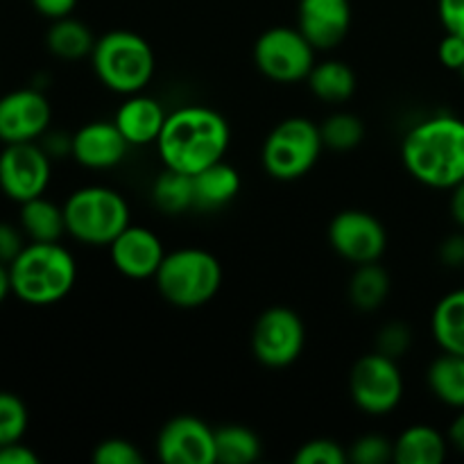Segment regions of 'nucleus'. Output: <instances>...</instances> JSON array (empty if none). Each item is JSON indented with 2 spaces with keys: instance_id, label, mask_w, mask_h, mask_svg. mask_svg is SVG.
Instances as JSON below:
<instances>
[{
  "instance_id": "1",
  "label": "nucleus",
  "mask_w": 464,
  "mask_h": 464,
  "mask_svg": "<svg viewBox=\"0 0 464 464\" xmlns=\"http://www.w3.org/2000/svg\"><path fill=\"white\" fill-rule=\"evenodd\" d=\"M229 140V122L222 113L202 104H188L168 113L157 148L163 166L198 175L225 159Z\"/></svg>"
},
{
  "instance_id": "2",
  "label": "nucleus",
  "mask_w": 464,
  "mask_h": 464,
  "mask_svg": "<svg viewBox=\"0 0 464 464\" xmlns=\"http://www.w3.org/2000/svg\"><path fill=\"white\" fill-rule=\"evenodd\" d=\"M401 157L417 181L451 190L464 179V121L433 116L417 122L403 139Z\"/></svg>"
},
{
  "instance_id": "3",
  "label": "nucleus",
  "mask_w": 464,
  "mask_h": 464,
  "mask_svg": "<svg viewBox=\"0 0 464 464\" xmlns=\"http://www.w3.org/2000/svg\"><path fill=\"white\" fill-rule=\"evenodd\" d=\"M9 279L21 302L50 306L62 302L75 285V258L59 243H30L9 263Z\"/></svg>"
},
{
  "instance_id": "4",
  "label": "nucleus",
  "mask_w": 464,
  "mask_h": 464,
  "mask_svg": "<svg viewBox=\"0 0 464 464\" xmlns=\"http://www.w3.org/2000/svg\"><path fill=\"white\" fill-rule=\"evenodd\" d=\"M157 288L177 308H198L211 302L222 285V266L211 252L184 247L166 254L159 266Z\"/></svg>"
},
{
  "instance_id": "5",
  "label": "nucleus",
  "mask_w": 464,
  "mask_h": 464,
  "mask_svg": "<svg viewBox=\"0 0 464 464\" xmlns=\"http://www.w3.org/2000/svg\"><path fill=\"white\" fill-rule=\"evenodd\" d=\"M93 71L107 89L134 95L154 75V53L148 41L130 30H113L100 36L91 53Z\"/></svg>"
},
{
  "instance_id": "6",
  "label": "nucleus",
  "mask_w": 464,
  "mask_h": 464,
  "mask_svg": "<svg viewBox=\"0 0 464 464\" xmlns=\"http://www.w3.org/2000/svg\"><path fill=\"white\" fill-rule=\"evenodd\" d=\"M66 231L84 245H111L130 227V204L118 190L107 186H86L75 190L63 204Z\"/></svg>"
},
{
  "instance_id": "7",
  "label": "nucleus",
  "mask_w": 464,
  "mask_h": 464,
  "mask_svg": "<svg viewBox=\"0 0 464 464\" xmlns=\"http://www.w3.org/2000/svg\"><path fill=\"white\" fill-rule=\"evenodd\" d=\"M324 140L320 127L308 118L293 116L281 121L263 143L261 161L270 177L293 181L306 175L320 159Z\"/></svg>"
},
{
  "instance_id": "8",
  "label": "nucleus",
  "mask_w": 464,
  "mask_h": 464,
  "mask_svg": "<svg viewBox=\"0 0 464 464\" xmlns=\"http://www.w3.org/2000/svg\"><path fill=\"white\" fill-rule=\"evenodd\" d=\"M258 71L281 84L302 82L315 66V48L297 27H270L254 45Z\"/></svg>"
},
{
  "instance_id": "9",
  "label": "nucleus",
  "mask_w": 464,
  "mask_h": 464,
  "mask_svg": "<svg viewBox=\"0 0 464 464\" xmlns=\"http://www.w3.org/2000/svg\"><path fill=\"white\" fill-rule=\"evenodd\" d=\"M353 403L367 415H388L403 399V376L397 361L381 352L367 353L353 365L349 376Z\"/></svg>"
},
{
  "instance_id": "10",
  "label": "nucleus",
  "mask_w": 464,
  "mask_h": 464,
  "mask_svg": "<svg viewBox=\"0 0 464 464\" xmlns=\"http://www.w3.org/2000/svg\"><path fill=\"white\" fill-rule=\"evenodd\" d=\"M306 344L304 322L293 308L272 306L261 313L252 329V352L261 365L281 370L302 356Z\"/></svg>"
},
{
  "instance_id": "11",
  "label": "nucleus",
  "mask_w": 464,
  "mask_h": 464,
  "mask_svg": "<svg viewBox=\"0 0 464 464\" xmlns=\"http://www.w3.org/2000/svg\"><path fill=\"white\" fill-rule=\"evenodd\" d=\"M53 177L50 154L34 140L7 143L0 152V190L23 204L45 193Z\"/></svg>"
},
{
  "instance_id": "12",
  "label": "nucleus",
  "mask_w": 464,
  "mask_h": 464,
  "mask_svg": "<svg viewBox=\"0 0 464 464\" xmlns=\"http://www.w3.org/2000/svg\"><path fill=\"white\" fill-rule=\"evenodd\" d=\"M329 243L338 256L362 266V263H374L383 256L388 247V234L372 213L349 208L331 220Z\"/></svg>"
},
{
  "instance_id": "13",
  "label": "nucleus",
  "mask_w": 464,
  "mask_h": 464,
  "mask_svg": "<svg viewBox=\"0 0 464 464\" xmlns=\"http://www.w3.org/2000/svg\"><path fill=\"white\" fill-rule=\"evenodd\" d=\"M157 456L166 464H213L216 430L198 417H175L161 429Z\"/></svg>"
},
{
  "instance_id": "14",
  "label": "nucleus",
  "mask_w": 464,
  "mask_h": 464,
  "mask_svg": "<svg viewBox=\"0 0 464 464\" xmlns=\"http://www.w3.org/2000/svg\"><path fill=\"white\" fill-rule=\"evenodd\" d=\"M53 118L48 98L36 89H18L0 98V140L27 143L45 134Z\"/></svg>"
},
{
  "instance_id": "15",
  "label": "nucleus",
  "mask_w": 464,
  "mask_h": 464,
  "mask_svg": "<svg viewBox=\"0 0 464 464\" xmlns=\"http://www.w3.org/2000/svg\"><path fill=\"white\" fill-rule=\"evenodd\" d=\"M352 27L349 0H299L297 30L315 50H331L343 44Z\"/></svg>"
},
{
  "instance_id": "16",
  "label": "nucleus",
  "mask_w": 464,
  "mask_h": 464,
  "mask_svg": "<svg viewBox=\"0 0 464 464\" xmlns=\"http://www.w3.org/2000/svg\"><path fill=\"white\" fill-rule=\"evenodd\" d=\"M111 263L121 275L130 279H150L157 275L159 266L166 258L161 238L148 227L130 225L109 245Z\"/></svg>"
},
{
  "instance_id": "17",
  "label": "nucleus",
  "mask_w": 464,
  "mask_h": 464,
  "mask_svg": "<svg viewBox=\"0 0 464 464\" xmlns=\"http://www.w3.org/2000/svg\"><path fill=\"white\" fill-rule=\"evenodd\" d=\"M127 150L130 143L121 134L116 122L107 121H95L80 127L71 140L72 159L91 170H109L118 166L125 159Z\"/></svg>"
},
{
  "instance_id": "18",
  "label": "nucleus",
  "mask_w": 464,
  "mask_h": 464,
  "mask_svg": "<svg viewBox=\"0 0 464 464\" xmlns=\"http://www.w3.org/2000/svg\"><path fill=\"white\" fill-rule=\"evenodd\" d=\"M166 118L168 113L159 100L134 93L118 107L113 122L130 145H150L157 143Z\"/></svg>"
},
{
  "instance_id": "19",
  "label": "nucleus",
  "mask_w": 464,
  "mask_h": 464,
  "mask_svg": "<svg viewBox=\"0 0 464 464\" xmlns=\"http://www.w3.org/2000/svg\"><path fill=\"white\" fill-rule=\"evenodd\" d=\"M195 184V208L202 211H216L227 207L240 190V175L236 168L225 163V159L213 166L204 168L202 172L193 175Z\"/></svg>"
},
{
  "instance_id": "20",
  "label": "nucleus",
  "mask_w": 464,
  "mask_h": 464,
  "mask_svg": "<svg viewBox=\"0 0 464 464\" xmlns=\"http://www.w3.org/2000/svg\"><path fill=\"white\" fill-rule=\"evenodd\" d=\"M447 438L438 429L415 424L403 430L394 442V462L399 464H440L447 458Z\"/></svg>"
},
{
  "instance_id": "21",
  "label": "nucleus",
  "mask_w": 464,
  "mask_h": 464,
  "mask_svg": "<svg viewBox=\"0 0 464 464\" xmlns=\"http://www.w3.org/2000/svg\"><path fill=\"white\" fill-rule=\"evenodd\" d=\"M435 343L447 353L464 356V288L444 295L433 311Z\"/></svg>"
},
{
  "instance_id": "22",
  "label": "nucleus",
  "mask_w": 464,
  "mask_h": 464,
  "mask_svg": "<svg viewBox=\"0 0 464 464\" xmlns=\"http://www.w3.org/2000/svg\"><path fill=\"white\" fill-rule=\"evenodd\" d=\"M21 227L32 243H57L66 231L63 207L45 199L44 195L21 204Z\"/></svg>"
},
{
  "instance_id": "23",
  "label": "nucleus",
  "mask_w": 464,
  "mask_h": 464,
  "mask_svg": "<svg viewBox=\"0 0 464 464\" xmlns=\"http://www.w3.org/2000/svg\"><path fill=\"white\" fill-rule=\"evenodd\" d=\"M306 80L313 95L320 98L322 102L340 104L352 98L356 91V75L347 63L338 62V59L315 63Z\"/></svg>"
},
{
  "instance_id": "24",
  "label": "nucleus",
  "mask_w": 464,
  "mask_h": 464,
  "mask_svg": "<svg viewBox=\"0 0 464 464\" xmlns=\"http://www.w3.org/2000/svg\"><path fill=\"white\" fill-rule=\"evenodd\" d=\"M429 388L444 406L464 408V356L447 353L435 358L429 367Z\"/></svg>"
},
{
  "instance_id": "25",
  "label": "nucleus",
  "mask_w": 464,
  "mask_h": 464,
  "mask_svg": "<svg viewBox=\"0 0 464 464\" xmlns=\"http://www.w3.org/2000/svg\"><path fill=\"white\" fill-rule=\"evenodd\" d=\"M45 44H48V50L54 57L75 62V59H82L93 53L95 39L84 23L72 16H66L53 21L48 34H45Z\"/></svg>"
},
{
  "instance_id": "26",
  "label": "nucleus",
  "mask_w": 464,
  "mask_h": 464,
  "mask_svg": "<svg viewBox=\"0 0 464 464\" xmlns=\"http://www.w3.org/2000/svg\"><path fill=\"white\" fill-rule=\"evenodd\" d=\"M152 199L157 208H161L168 216H179V213L190 211V208H195L193 175L166 168L154 179Z\"/></svg>"
},
{
  "instance_id": "27",
  "label": "nucleus",
  "mask_w": 464,
  "mask_h": 464,
  "mask_svg": "<svg viewBox=\"0 0 464 464\" xmlns=\"http://www.w3.org/2000/svg\"><path fill=\"white\" fill-rule=\"evenodd\" d=\"M390 295V276L379 261L362 263L349 281V299L358 311H376Z\"/></svg>"
},
{
  "instance_id": "28",
  "label": "nucleus",
  "mask_w": 464,
  "mask_h": 464,
  "mask_svg": "<svg viewBox=\"0 0 464 464\" xmlns=\"http://www.w3.org/2000/svg\"><path fill=\"white\" fill-rule=\"evenodd\" d=\"M261 458V440L247 426L227 424L216 429V460L222 464H249Z\"/></svg>"
},
{
  "instance_id": "29",
  "label": "nucleus",
  "mask_w": 464,
  "mask_h": 464,
  "mask_svg": "<svg viewBox=\"0 0 464 464\" xmlns=\"http://www.w3.org/2000/svg\"><path fill=\"white\" fill-rule=\"evenodd\" d=\"M320 134L326 148L347 152V150H353L356 145H361L362 136H365V125H362V121L358 116L343 111L326 118L320 125Z\"/></svg>"
},
{
  "instance_id": "30",
  "label": "nucleus",
  "mask_w": 464,
  "mask_h": 464,
  "mask_svg": "<svg viewBox=\"0 0 464 464\" xmlns=\"http://www.w3.org/2000/svg\"><path fill=\"white\" fill-rule=\"evenodd\" d=\"M27 430V408L16 394L0 392V447L21 442Z\"/></svg>"
},
{
  "instance_id": "31",
  "label": "nucleus",
  "mask_w": 464,
  "mask_h": 464,
  "mask_svg": "<svg viewBox=\"0 0 464 464\" xmlns=\"http://www.w3.org/2000/svg\"><path fill=\"white\" fill-rule=\"evenodd\" d=\"M347 456L353 464H385L394 460V444L383 435H362L349 447Z\"/></svg>"
},
{
  "instance_id": "32",
  "label": "nucleus",
  "mask_w": 464,
  "mask_h": 464,
  "mask_svg": "<svg viewBox=\"0 0 464 464\" xmlns=\"http://www.w3.org/2000/svg\"><path fill=\"white\" fill-rule=\"evenodd\" d=\"M349 462L347 451L329 438H317L304 442L295 453V464H344Z\"/></svg>"
},
{
  "instance_id": "33",
  "label": "nucleus",
  "mask_w": 464,
  "mask_h": 464,
  "mask_svg": "<svg viewBox=\"0 0 464 464\" xmlns=\"http://www.w3.org/2000/svg\"><path fill=\"white\" fill-rule=\"evenodd\" d=\"M93 462L95 464H140L143 456H140L139 449L131 442L121 438L104 440L95 447L93 451Z\"/></svg>"
},
{
  "instance_id": "34",
  "label": "nucleus",
  "mask_w": 464,
  "mask_h": 464,
  "mask_svg": "<svg viewBox=\"0 0 464 464\" xmlns=\"http://www.w3.org/2000/svg\"><path fill=\"white\" fill-rule=\"evenodd\" d=\"M411 343H412V335L411 331H408L406 324H401V322H392V324L383 326V329L379 331V338H376V352H381L383 356H390V358H401L403 353L411 349Z\"/></svg>"
},
{
  "instance_id": "35",
  "label": "nucleus",
  "mask_w": 464,
  "mask_h": 464,
  "mask_svg": "<svg viewBox=\"0 0 464 464\" xmlns=\"http://www.w3.org/2000/svg\"><path fill=\"white\" fill-rule=\"evenodd\" d=\"M440 62L444 63L451 71H462L464 66V36L453 34V32H447V36L440 44Z\"/></svg>"
},
{
  "instance_id": "36",
  "label": "nucleus",
  "mask_w": 464,
  "mask_h": 464,
  "mask_svg": "<svg viewBox=\"0 0 464 464\" xmlns=\"http://www.w3.org/2000/svg\"><path fill=\"white\" fill-rule=\"evenodd\" d=\"M438 12L444 30L464 36V0H440Z\"/></svg>"
},
{
  "instance_id": "37",
  "label": "nucleus",
  "mask_w": 464,
  "mask_h": 464,
  "mask_svg": "<svg viewBox=\"0 0 464 464\" xmlns=\"http://www.w3.org/2000/svg\"><path fill=\"white\" fill-rule=\"evenodd\" d=\"M23 247H25L23 245V236L18 234L16 227L7 225V222H0V263L9 266L21 254Z\"/></svg>"
},
{
  "instance_id": "38",
  "label": "nucleus",
  "mask_w": 464,
  "mask_h": 464,
  "mask_svg": "<svg viewBox=\"0 0 464 464\" xmlns=\"http://www.w3.org/2000/svg\"><path fill=\"white\" fill-rule=\"evenodd\" d=\"M75 5L77 0H32V7H34L41 16L50 18V21L71 16Z\"/></svg>"
},
{
  "instance_id": "39",
  "label": "nucleus",
  "mask_w": 464,
  "mask_h": 464,
  "mask_svg": "<svg viewBox=\"0 0 464 464\" xmlns=\"http://www.w3.org/2000/svg\"><path fill=\"white\" fill-rule=\"evenodd\" d=\"M0 464H39V456L21 442L0 447Z\"/></svg>"
},
{
  "instance_id": "40",
  "label": "nucleus",
  "mask_w": 464,
  "mask_h": 464,
  "mask_svg": "<svg viewBox=\"0 0 464 464\" xmlns=\"http://www.w3.org/2000/svg\"><path fill=\"white\" fill-rule=\"evenodd\" d=\"M442 261L451 267L464 266V236H451L442 243Z\"/></svg>"
},
{
  "instance_id": "41",
  "label": "nucleus",
  "mask_w": 464,
  "mask_h": 464,
  "mask_svg": "<svg viewBox=\"0 0 464 464\" xmlns=\"http://www.w3.org/2000/svg\"><path fill=\"white\" fill-rule=\"evenodd\" d=\"M451 216L464 229V179L451 188Z\"/></svg>"
},
{
  "instance_id": "42",
  "label": "nucleus",
  "mask_w": 464,
  "mask_h": 464,
  "mask_svg": "<svg viewBox=\"0 0 464 464\" xmlns=\"http://www.w3.org/2000/svg\"><path fill=\"white\" fill-rule=\"evenodd\" d=\"M449 440H451V444L458 449V451L464 453V408L458 412L456 420L451 421V429H449Z\"/></svg>"
},
{
  "instance_id": "43",
  "label": "nucleus",
  "mask_w": 464,
  "mask_h": 464,
  "mask_svg": "<svg viewBox=\"0 0 464 464\" xmlns=\"http://www.w3.org/2000/svg\"><path fill=\"white\" fill-rule=\"evenodd\" d=\"M12 293V279H9V266L0 263V304Z\"/></svg>"
},
{
  "instance_id": "44",
  "label": "nucleus",
  "mask_w": 464,
  "mask_h": 464,
  "mask_svg": "<svg viewBox=\"0 0 464 464\" xmlns=\"http://www.w3.org/2000/svg\"><path fill=\"white\" fill-rule=\"evenodd\" d=\"M460 72H462V75H464V66H462V71H460Z\"/></svg>"
}]
</instances>
